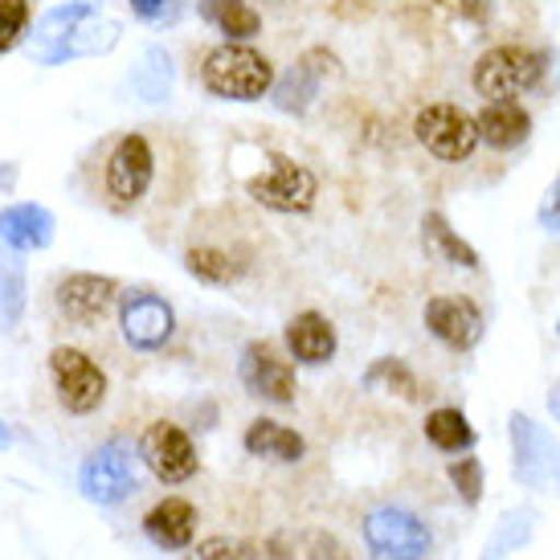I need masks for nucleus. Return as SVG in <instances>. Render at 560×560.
<instances>
[{
	"label": "nucleus",
	"mask_w": 560,
	"mask_h": 560,
	"mask_svg": "<svg viewBox=\"0 0 560 560\" xmlns=\"http://www.w3.org/2000/svg\"><path fill=\"white\" fill-rule=\"evenodd\" d=\"M201 86L225 103H258L275 86V62L246 42H225L205 54Z\"/></svg>",
	"instance_id": "f257e3e1"
},
{
	"label": "nucleus",
	"mask_w": 560,
	"mask_h": 560,
	"mask_svg": "<svg viewBox=\"0 0 560 560\" xmlns=\"http://www.w3.org/2000/svg\"><path fill=\"white\" fill-rule=\"evenodd\" d=\"M548 70V54L528 46H495L487 49L475 70H470V86L482 98H515V94L540 86Z\"/></svg>",
	"instance_id": "f03ea898"
},
{
	"label": "nucleus",
	"mask_w": 560,
	"mask_h": 560,
	"mask_svg": "<svg viewBox=\"0 0 560 560\" xmlns=\"http://www.w3.org/2000/svg\"><path fill=\"white\" fill-rule=\"evenodd\" d=\"M413 136L442 164H463V160L475 156V148L482 143L475 115L454 107V103H425L418 110V119H413Z\"/></svg>",
	"instance_id": "7ed1b4c3"
},
{
	"label": "nucleus",
	"mask_w": 560,
	"mask_h": 560,
	"mask_svg": "<svg viewBox=\"0 0 560 560\" xmlns=\"http://www.w3.org/2000/svg\"><path fill=\"white\" fill-rule=\"evenodd\" d=\"M508 434H512L515 479L532 487V491L560 495V438H552L545 425H536L524 413L508 418Z\"/></svg>",
	"instance_id": "20e7f679"
},
{
	"label": "nucleus",
	"mask_w": 560,
	"mask_h": 560,
	"mask_svg": "<svg viewBox=\"0 0 560 560\" xmlns=\"http://www.w3.org/2000/svg\"><path fill=\"white\" fill-rule=\"evenodd\" d=\"M156 176V152L143 131H127L119 136V143L110 148L107 172H103V188H107V201L115 209H131L143 201V192L152 188Z\"/></svg>",
	"instance_id": "39448f33"
},
{
	"label": "nucleus",
	"mask_w": 560,
	"mask_h": 560,
	"mask_svg": "<svg viewBox=\"0 0 560 560\" xmlns=\"http://www.w3.org/2000/svg\"><path fill=\"white\" fill-rule=\"evenodd\" d=\"M364 548L369 560H425L430 528L405 508H376L364 520Z\"/></svg>",
	"instance_id": "423d86ee"
},
{
	"label": "nucleus",
	"mask_w": 560,
	"mask_h": 560,
	"mask_svg": "<svg viewBox=\"0 0 560 560\" xmlns=\"http://www.w3.org/2000/svg\"><path fill=\"white\" fill-rule=\"evenodd\" d=\"M49 373H54V389H58V401H62L66 413L86 418L107 401V373L79 348H54L49 352Z\"/></svg>",
	"instance_id": "0eeeda50"
},
{
	"label": "nucleus",
	"mask_w": 560,
	"mask_h": 560,
	"mask_svg": "<svg viewBox=\"0 0 560 560\" xmlns=\"http://www.w3.org/2000/svg\"><path fill=\"white\" fill-rule=\"evenodd\" d=\"M246 192L262 209H275V213H312L319 185H315L312 172L295 164L291 156H270V168L262 176H249Z\"/></svg>",
	"instance_id": "6e6552de"
},
{
	"label": "nucleus",
	"mask_w": 560,
	"mask_h": 560,
	"mask_svg": "<svg viewBox=\"0 0 560 560\" xmlns=\"http://www.w3.org/2000/svg\"><path fill=\"white\" fill-rule=\"evenodd\" d=\"M140 458L160 482H185L197 475V446L192 438L172 425V421H152L140 438Z\"/></svg>",
	"instance_id": "1a4fd4ad"
},
{
	"label": "nucleus",
	"mask_w": 560,
	"mask_h": 560,
	"mask_svg": "<svg viewBox=\"0 0 560 560\" xmlns=\"http://www.w3.org/2000/svg\"><path fill=\"white\" fill-rule=\"evenodd\" d=\"M119 327H124V340L136 352H156L172 340L176 315L152 291H127V295H119Z\"/></svg>",
	"instance_id": "9d476101"
},
{
	"label": "nucleus",
	"mask_w": 560,
	"mask_h": 560,
	"mask_svg": "<svg viewBox=\"0 0 560 560\" xmlns=\"http://www.w3.org/2000/svg\"><path fill=\"white\" fill-rule=\"evenodd\" d=\"M79 487L82 495L91 499V503H124L131 495V487H136V475H131V454L127 446L119 442H107V446H98V451L82 463L79 470Z\"/></svg>",
	"instance_id": "9b49d317"
},
{
	"label": "nucleus",
	"mask_w": 560,
	"mask_h": 560,
	"mask_svg": "<svg viewBox=\"0 0 560 560\" xmlns=\"http://www.w3.org/2000/svg\"><path fill=\"white\" fill-rule=\"evenodd\" d=\"M237 373H242V385L254 397H262V401H275V405L295 401V369H291V360H282L266 340H254L242 348Z\"/></svg>",
	"instance_id": "f8f14e48"
},
{
	"label": "nucleus",
	"mask_w": 560,
	"mask_h": 560,
	"mask_svg": "<svg viewBox=\"0 0 560 560\" xmlns=\"http://www.w3.org/2000/svg\"><path fill=\"white\" fill-rule=\"evenodd\" d=\"M425 327H430V336L442 340L446 348L454 352H470L475 343L482 340V319L479 303L467 295H438L425 303Z\"/></svg>",
	"instance_id": "ddd939ff"
},
{
	"label": "nucleus",
	"mask_w": 560,
	"mask_h": 560,
	"mask_svg": "<svg viewBox=\"0 0 560 560\" xmlns=\"http://www.w3.org/2000/svg\"><path fill=\"white\" fill-rule=\"evenodd\" d=\"M115 299H119V282L103 279V275H66V279L58 282V291H54L58 312L79 327L98 324V319L110 312Z\"/></svg>",
	"instance_id": "4468645a"
},
{
	"label": "nucleus",
	"mask_w": 560,
	"mask_h": 560,
	"mask_svg": "<svg viewBox=\"0 0 560 560\" xmlns=\"http://www.w3.org/2000/svg\"><path fill=\"white\" fill-rule=\"evenodd\" d=\"M475 124H479V140H487L495 152H512L532 136V115L515 98H487Z\"/></svg>",
	"instance_id": "2eb2a0df"
},
{
	"label": "nucleus",
	"mask_w": 560,
	"mask_h": 560,
	"mask_svg": "<svg viewBox=\"0 0 560 560\" xmlns=\"http://www.w3.org/2000/svg\"><path fill=\"white\" fill-rule=\"evenodd\" d=\"M262 560H352V552L336 536H327V532L287 528L279 536H270Z\"/></svg>",
	"instance_id": "dca6fc26"
},
{
	"label": "nucleus",
	"mask_w": 560,
	"mask_h": 560,
	"mask_svg": "<svg viewBox=\"0 0 560 560\" xmlns=\"http://www.w3.org/2000/svg\"><path fill=\"white\" fill-rule=\"evenodd\" d=\"M143 532H148V540L156 548H164V552L188 548L192 536H197V512H192V503H185V499H164V503H156V508L148 512Z\"/></svg>",
	"instance_id": "f3484780"
},
{
	"label": "nucleus",
	"mask_w": 560,
	"mask_h": 560,
	"mask_svg": "<svg viewBox=\"0 0 560 560\" xmlns=\"http://www.w3.org/2000/svg\"><path fill=\"white\" fill-rule=\"evenodd\" d=\"M287 348L299 364H327L336 357V327L319 312H303L287 324Z\"/></svg>",
	"instance_id": "a211bd4d"
},
{
	"label": "nucleus",
	"mask_w": 560,
	"mask_h": 560,
	"mask_svg": "<svg viewBox=\"0 0 560 560\" xmlns=\"http://www.w3.org/2000/svg\"><path fill=\"white\" fill-rule=\"evenodd\" d=\"M242 446H246L254 458H266V463H299V458L307 454V442H303L295 430H287V425H279V421H270V418L249 421Z\"/></svg>",
	"instance_id": "6ab92c4d"
},
{
	"label": "nucleus",
	"mask_w": 560,
	"mask_h": 560,
	"mask_svg": "<svg viewBox=\"0 0 560 560\" xmlns=\"http://www.w3.org/2000/svg\"><path fill=\"white\" fill-rule=\"evenodd\" d=\"M197 13L218 33H225L230 42H249L262 33V13L249 0H201Z\"/></svg>",
	"instance_id": "aec40b11"
},
{
	"label": "nucleus",
	"mask_w": 560,
	"mask_h": 560,
	"mask_svg": "<svg viewBox=\"0 0 560 560\" xmlns=\"http://www.w3.org/2000/svg\"><path fill=\"white\" fill-rule=\"evenodd\" d=\"M421 242H425V254H430L434 262L479 270V254H475V246H467L463 237L454 234L451 221L442 218V213H425V218H421Z\"/></svg>",
	"instance_id": "412c9836"
},
{
	"label": "nucleus",
	"mask_w": 560,
	"mask_h": 560,
	"mask_svg": "<svg viewBox=\"0 0 560 560\" xmlns=\"http://www.w3.org/2000/svg\"><path fill=\"white\" fill-rule=\"evenodd\" d=\"M49 230H54V221H49V213L37 209V205H16V209H9V213L0 218V242L21 246V249L46 246Z\"/></svg>",
	"instance_id": "4be33fe9"
},
{
	"label": "nucleus",
	"mask_w": 560,
	"mask_h": 560,
	"mask_svg": "<svg viewBox=\"0 0 560 560\" xmlns=\"http://www.w3.org/2000/svg\"><path fill=\"white\" fill-rule=\"evenodd\" d=\"M536 508H512V512L499 520V528L491 532V540L482 548V560H508L512 552L532 540V532H536Z\"/></svg>",
	"instance_id": "5701e85b"
},
{
	"label": "nucleus",
	"mask_w": 560,
	"mask_h": 560,
	"mask_svg": "<svg viewBox=\"0 0 560 560\" xmlns=\"http://www.w3.org/2000/svg\"><path fill=\"white\" fill-rule=\"evenodd\" d=\"M319 86H324V79H315L307 66L295 62L287 74H275L270 94H275V107L287 110V115H307V107L315 103Z\"/></svg>",
	"instance_id": "b1692460"
},
{
	"label": "nucleus",
	"mask_w": 560,
	"mask_h": 560,
	"mask_svg": "<svg viewBox=\"0 0 560 560\" xmlns=\"http://www.w3.org/2000/svg\"><path fill=\"white\" fill-rule=\"evenodd\" d=\"M425 438L434 442L438 451L458 454V451H470V446H475V425L467 421L463 409L442 405V409H434V413H425Z\"/></svg>",
	"instance_id": "393cba45"
},
{
	"label": "nucleus",
	"mask_w": 560,
	"mask_h": 560,
	"mask_svg": "<svg viewBox=\"0 0 560 560\" xmlns=\"http://www.w3.org/2000/svg\"><path fill=\"white\" fill-rule=\"evenodd\" d=\"M364 385L376 393H389V397H401V401H418L421 397V385H418V376H413V369L397 357L376 360L373 369L364 373Z\"/></svg>",
	"instance_id": "a878e982"
},
{
	"label": "nucleus",
	"mask_w": 560,
	"mask_h": 560,
	"mask_svg": "<svg viewBox=\"0 0 560 560\" xmlns=\"http://www.w3.org/2000/svg\"><path fill=\"white\" fill-rule=\"evenodd\" d=\"M188 275H197L209 287H230L242 275V262H234V254H225L218 246H192L185 254Z\"/></svg>",
	"instance_id": "bb28decb"
},
{
	"label": "nucleus",
	"mask_w": 560,
	"mask_h": 560,
	"mask_svg": "<svg viewBox=\"0 0 560 560\" xmlns=\"http://www.w3.org/2000/svg\"><path fill=\"white\" fill-rule=\"evenodd\" d=\"M30 25V4L25 0H0V54L21 42V33Z\"/></svg>",
	"instance_id": "cd10ccee"
},
{
	"label": "nucleus",
	"mask_w": 560,
	"mask_h": 560,
	"mask_svg": "<svg viewBox=\"0 0 560 560\" xmlns=\"http://www.w3.org/2000/svg\"><path fill=\"white\" fill-rule=\"evenodd\" d=\"M451 482H454V491L463 495V503L475 508V503L482 499V463L479 458H454Z\"/></svg>",
	"instance_id": "c85d7f7f"
},
{
	"label": "nucleus",
	"mask_w": 560,
	"mask_h": 560,
	"mask_svg": "<svg viewBox=\"0 0 560 560\" xmlns=\"http://www.w3.org/2000/svg\"><path fill=\"white\" fill-rule=\"evenodd\" d=\"M188 560H262L249 545L242 540H230V536H213V540H205L188 552Z\"/></svg>",
	"instance_id": "c756f323"
},
{
	"label": "nucleus",
	"mask_w": 560,
	"mask_h": 560,
	"mask_svg": "<svg viewBox=\"0 0 560 560\" xmlns=\"http://www.w3.org/2000/svg\"><path fill=\"white\" fill-rule=\"evenodd\" d=\"M148 74H152V82H140V91L148 94V98H164V94H168V82H172L168 54L152 49V54H148Z\"/></svg>",
	"instance_id": "7c9ffc66"
},
{
	"label": "nucleus",
	"mask_w": 560,
	"mask_h": 560,
	"mask_svg": "<svg viewBox=\"0 0 560 560\" xmlns=\"http://www.w3.org/2000/svg\"><path fill=\"white\" fill-rule=\"evenodd\" d=\"M442 13L458 16V21H470V25H482L487 13H491V0H434Z\"/></svg>",
	"instance_id": "2f4dec72"
},
{
	"label": "nucleus",
	"mask_w": 560,
	"mask_h": 560,
	"mask_svg": "<svg viewBox=\"0 0 560 560\" xmlns=\"http://www.w3.org/2000/svg\"><path fill=\"white\" fill-rule=\"evenodd\" d=\"M536 218H540V225H545L548 234H560V176L545 188V201L536 209Z\"/></svg>",
	"instance_id": "473e14b6"
},
{
	"label": "nucleus",
	"mask_w": 560,
	"mask_h": 560,
	"mask_svg": "<svg viewBox=\"0 0 560 560\" xmlns=\"http://www.w3.org/2000/svg\"><path fill=\"white\" fill-rule=\"evenodd\" d=\"M168 9V0H131V13L143 16V21H160Z\"/></svg>",
	"instance_id": "72a5a7b5"
},
{
	"label": "nucleus",
	"mask_w": 560,
	"mask_h": 560,
	"mask_svg": "<svg viewBox=\"0 0 560 560\" xmlns=\"http://www.w3.org/2000/svg\"><path fill=\"white\" fill-rule=\"evenodd\" d=\"M548 409H552V418L560 421V385H552V393H548Z\"/></svg>",
	"instance_id": "f704fd0d"
},
{
	"label": "nucleus",
	"mask_w": 560,
	"mask_h": 560,
	"mask_svg": "<svg viewBox=\"0 0 560 560\" xmlns=\"http://www.w3.org/2000/svg\"><path fill=\"white\" fill-rule=\"evenodd\" d=\"M4 442H9V434H4V425H0V446H4Z\"/></svg>",
	"instance_id": "c9c22d12"
},
{
	"label": "nucleus",
	"mask_w": 560,
	"mask_h": 560,
	"mask_svg": "<svg viewBox=\"0 0 560 560\" xmlns=\"http://www.w3.org/2000/svg\"><path fill=\"white\" fill-rule=\"evenodd\" d=\"M266 4H287V0H266Z\"/></svg>",
	"instance_id": "e433bc0d"
},
{
	"label": "nucleus",
	"mask_w": 560,
	"mask_h": 560,
	"mask_svg": "<svg viewBox=\"0 0 560 560\" xmlns=\"http://www.w3.org/2000/svg\"><path fill=\"white\" fill-rule=\"evenodd\" d=\"M557 340H560V319H557Z\"/></svg>",
	"instance_id": "4c0bfd02"
}]
</instances>
